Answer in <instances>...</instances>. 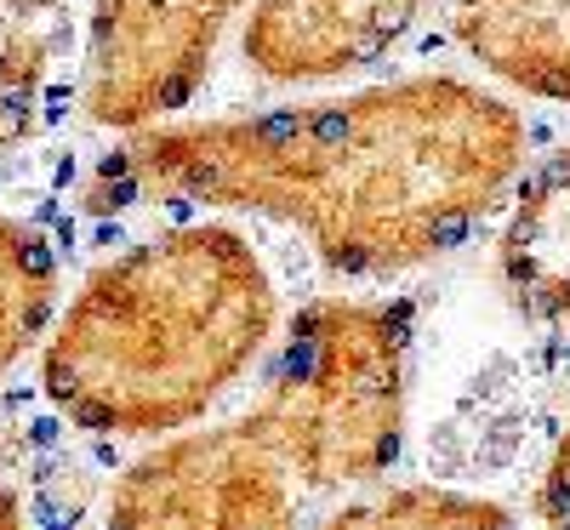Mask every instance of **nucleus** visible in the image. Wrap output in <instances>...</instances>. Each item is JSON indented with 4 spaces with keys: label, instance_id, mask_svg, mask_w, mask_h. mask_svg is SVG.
<instances>
[{
    "label": "nucleus",
    "instance_id": "1",
    "mask_svg": "<svg viewBox=\"0 0 570 530\" xmlns=\"http://www.w3.org/2000/svg\"><path fill=\"white\" fill-rule=\"evenodd\" d=\"M531 126L462 75H411L268 115L137 126L86 200L223 206L303 228L343 274L422 268L480 228L525 171Z\"/></svg>",
    "mask_w": 570,
    "mask_h": 530
},
{
    "label": "nucleus",
    "instance_id": "2",
    "mask_svg": "<svg viewBox=\"0 0 570 530\" xmlns=\"http://www.w3.org/2000/svg\"><path fill=\"white\" fill-rule=\"evenodd\" d=\"M274 336V279L228 223H177L91 268L40 349L69 428L166 440L200 422Z\"/></svg>",
    "mask_w": 570,
    "mask_h": 530
},
{
    "label": "nucleus",
    "instance_id": "3",
    "mask_svg": "<svg viewBox=\"0 0 570 530\" xmlns=\"http://www.w3.org/2000/svg\"><path fill=\"white\" fill-rule=\"evenodd\" d=\"M411 308L365 297L308 303L246 411L314 497L389 473L411 411Z\"/></svg>",
    "mask_w": 570,
    "mask_h": 530
},
{
    "label": "nucleus",
    "instance_id": "4",
    "mask_svg": "<svg viewBox=\"0 0 570 530\" xmlns=\"http://www.w3.org/2000/svg\"><path fill=\"white\" fill-rule=\"evenodd\" d=\"M308 502L314 491L240 411L142 451L109 491V530H297Z\"/></svg>",
    "mask_w": 570,
    "mask_h": 530
},
{
    "label": "nucleus",
    "instance_id": "5",
    "mask_svg": "<svg viewBox=\"0 0 570 530\" xmlns=\"http://www.w3.org/2000/svg\"><path fill=\"white\" fill-rule=\"evenodd\" d=\"M246 0H91L80 109L91 126L137 131L206 86L223 29Z\"/></svg>",
    "mask_w": 570,
    "mask_h": 530
},
{
    "label": "nucleus",
    "instance_id": "6",
    "mask_svg": "<svg viewBox=\"0 0 570 530\" xmlns=\"http://www.w3.org/2000/svg\"><path fill=\"white\" fill-rule=\"evenodd\" d=\"M440 0H252L240 52L263 80L308 86L400 52Z\"/></svg>",
    "mask_w": 570,
    "mask_h": 530
},
{
    "label": "nucleus",
    "instance_id": "7",
    "mask_svg": "<svg viewBox=\"0 0 570 530\" xmlns=\"http://www.w3.org/2000/svg\"><path fill=\"white\" fill-rule=\"evenodd\" d=\"M497 274L519 320H570V143L519 183L497 239Z\"/></svg>",
    "mask_w": 570,
    "mask_h": 530
},
{
    "label": "nucleus",
    "instance_id": "8",
    "mask_svg": "<svg viewBox=\"0 0 570 530\" xmlns=\"http://www.w3.org/2000/svg\"><path fill=\"white\" fill-rule=\"evenodd\" d=\"M451 29L485 75L570 109V0H456Z\"/></svg>",
    "mask_w": 570,
    "mask_h": 530
},
{
    "label": "nucleus",
    "instance_id": "9",
    "mask_svg": "<svg viewBox=\"0 0 570 530\" xmlns=\"http://www.w3.org/2000/svg\"><path fill=\"white\" fill-rule=\"evenodd\" d=\"M63 46L69 0H0V149H18L40 126Z\"/></svg>",
    "mask_w": 570,
    "mask_h": 530
},
{
    "label": "nucleus",
    "instance_id": "10",
    "mask_svg": "<svg viewBox=\"0 0 570 530\" xmlns=\"http://www.w3.org/2000/svg\"><path fill=\"white\" fill-rule=\"evenodd\" d=\"M58 252L35 223L0 212V376H7L52 325Z\"/></svg>",
    "mask_w": 570,
    "mask_h": 530
},
{
    "label": "nucleus",
    "instance_id": "11",
    "mask_svg": "<svg viewBox=\"0 0 570 530\" xmlns=\"http://www.w3.org/2000/svg\"><path fill=\"white\" fill-rule=\"evenodd\" d=\"M320 530H519L502 502L434 491V485H405L389 497H365L337 508Z\"/></svg>",
    "mask_w": 570,
    "mask_h": 530
},
{
    "label": "nucleus",
    "instance_id": "12",
    "mask_svg": "<svg viewBox=\"0 0 570 530\" xmlns=\"http://www.w3.org/2000/svg\"><path fill=\"white\" fill-rule=\"evenodd\" d=\"M537 524L542 530H570V428L559 433V445L537 479Z\"/></svg>",
    "mask_w": 570,
    "mask_h": 530
},
{
    "label": "nucleus",
    "instance_id": "13",
    "mask_svg": "<svg viewBox=\"0 0 570 530\" xmlns=\"http://www.w3.org/2000/svg\"><path fill=\"white\" fill-rule=\"evenodd\" d=\"M29 519H23V497L12 491V485H0V530H23Z\"/></svg>",
    "mask_w": 570,
    "mask_h": 530
}]
</instances>
